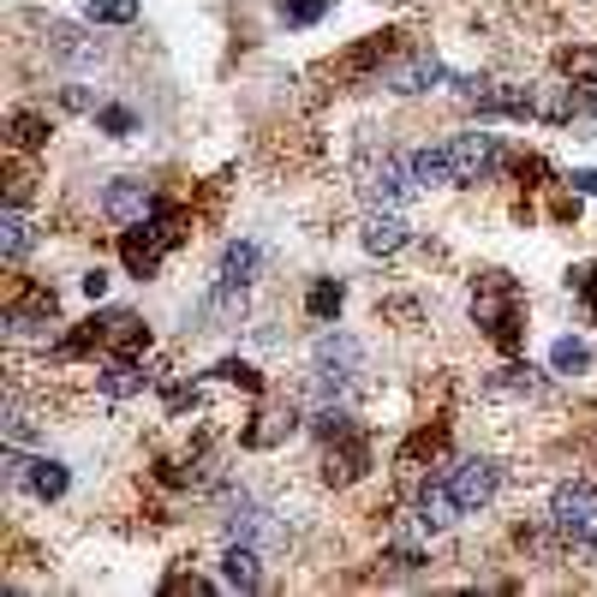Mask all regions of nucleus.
I'll use <instances>...</instances> for the list:
<instances>
[{
	"mask_svg": "<svg viewBox=\"0 0 597 597\" xmlns=\"http://www.w3.org/2000/svg\"><path fill=\"white\" fill-rule=\"evenodd\" d=\"M168 245H180V222H173V210H156V227H143V233H138V227H126L120 257H126V269H132L138 281H150Z\"/></svg>",
	"mask_w": 597,
	"mask_h": 597,
	"instance_id": "f03ea898",
	"label": "nucleus"
},
{
	"mask_svg": "<svg viewBox=\"0 0 597 597\" xmlns=\"http://www.w3.org/2000/svg\"><path fill=\"white\" fill-rule=\"evenodd\" d=\"M31 245H36V227H31V215L12 203V210L0 215V257H7V264H24V252H31Z\"/></svg>",
	"mask_w": 597,
	"mask_h": 597,
	"instance_id": "dca6fc26",
	"label": "nucleus"
},
{
	"mask_svg": "<svg viewBox=\"0 0 597 597\" xmlns=\"http://www.w3.org/2000/svg\"><path fill=\"white\" fill-rule=\"evenodd\" d=\"M49 329H54V294H36V299H24V305H12V311H7L12 341H42Z\"/></svg>",
	"mask_w": 597,
	"mask_h": 597,
	"instance_id": "f8f14e48",
	"label": "nucleus"
},
{
	"mask_svg": "<svg viewBox=\"0 0 597 597\" xmlns=\"http://www.w3.org/2000/svg\"><path fill=\"white\" fill-rule=\"evenodd\" d=\"M460 514H466V508L455 502V490H448V484H425V490H418V502H413V520L425 532H448Z\"/></svg>",
	"mask_w": 597,
	"mask_h": 597,
	"instance_id": "9b49d317",
	"label": "nucleus"
},
{
	"mask_svg": "<svg viewBox=\"0 0 597 597\" xmlns=\"http://www.w3.org/2000/svg\"><path fill=\"white\" fill-rule=\"evenodd\" d=\"M215 376H222V383H239L245 395H257V388H264V376H257L252 365H239V359H222V365H215Z\"/></svg>",
	"mask_w": 597,
	"mask_h": 597,
	"instance_id": "c85d7f7f",
	"label": "nucleus"
},
{
	"mask_svg": "<svg viewBox=\"0 0 597 597\" xmlns=\"http://www.w3.org/2000/svg\"><path fill=\"white\" fill-rule=\"evenodd\" d=\"M138 0H90V7H84V19L90 24H132L138 19Z\"/></svg>",
	"mask_w": 597,
	"mask_h": 597,
	"instance_id": "393cba45",
	"label": "nucleus"
},
{
	"mask_svg": "<svg viewBox=\"0 0 597 597\" xmlns=\"http://www.w3.org/2000/svg\"><path fill=\"white\" fill-rule=\"evenodd\" d=\"M436 78H448L436 54H413V61H395V66L383 72V84H388L395 96H418V90H430Z\"/></svg>",
	"mask_w": 597,
	"mask_h": 597,
	"instance_id": "9d476101",
	"label": "nucleus"
},
{
	"mask_svg": "<svg viewBox=\"0 0 597 597\" xmlns=\"http://www.w3.org/2000/svg\"><path fill=\"white\" fill-rule=\"evenodd\" d=\"M406 239H413V227H406L401 210H371L365 222H359V245H365L371 257H395V252H406Z\"/></svg>",
	"mask_w": 597,
	"mask_h": 597,
	"instance_id": "6e6552de",
	"label": "nucleus"
},
{
	"mask_svg": "<svg viewBox=\"0 0 597 597\" xmlns=\"http://www.w3.org/2000/svg\"><path fill=\"white\" fill-rule=\"evenodd\" d=\"M222 579H227L233 591H257V586H264V556H257V544L233 537L227 556H222Z\"/></svg>",
	"mask_w": 597,
	"mask_h": 597,
	"instance_id": "ddd939ff",
	"label": "nucleus"
},
{
	"mask_svg": "<svg viewBox=\"0 0 597 597\" xmlns=\"http://www.w3.org/2000/svg\"><path fill=\"white\" fill-rule=\"evenodd\" d=\"M102 294H108V275L90 269V275H84V299H102Z\"/></svg>",
	"mask_w": 597,
	"mask_h": 597,
	"instance_id": "f704fd0d",
	"label": "nucleus"
},
{
	"mask_svg": "<svg viewBox=\"0 0 597 597\" xmlns=\"http://www.w3.org/2000/svg\"><path fill=\"white\" fill-rule=\"evenodd\" d=\"M532 114L537 120H556V126H574L579 120V90L574 84H532Z\"/></svg>",
	"mask_w": 597,
	"mask_h": 597,
	"instance_id": "4468645a",
	"label": "nucleus"
},
{
	"mask_svg": "<svg viewBox=\"0 0 597 597\" xmlns=\"http://www.w3.org/2000/svg\"><path fill=\"white\" fill-rule=\"evenodd\" d=\"M329 12V0H281V19L287 24H317Z\"/></svg>",
	"mask_w": 597,
	"mask_h": 597,
	"instance_id": "c756f323",
	"label": "nucleus"
},
{
	"mask_svg": "<svg viewBox=\"0 0 597 597\" xmlns=\"http://www.w3.org/2000/svg\"><path fill=\"white\" fill-rule=\"evenodd\" d=\"M150 210H156V198H150V185H143V180H114L108 192H102V215L120 222V227H138Z\"/></svg>",
	"mask_w": 597,
	"mask_h": 597,
	"instance_id": "1a4fd4ad",
	"label": "nucleus"
},
{
	"mask_svg": "<svg viewBox=\"0 0 597 597\" xmlns=\"http://www.w3.org/2000/svg\"><path fill=\"white\" fill-rule=\"evenodd\" d=\"M406 168H413V180H418V185H455L443 143H436V150H413V156H406Z\"/></svg>",
	"mask_w": 597,
	"mask_h": 597,
	"instance_id": "4be33fe9",
	"label": "nucleus"
},
{
	"mask_svg": "<svg viewBox=\"0 0 597 597\" xmlns=\"http://www.w3.org/2000/svg\"><path fill=\"white\" fill-rule=\"evenodd\" d=\"M341 281H317L311 287V299H305V311H311L317 317V323H329V317H341Z\"/></svg>",
	"mask_w": 597,
	"mask_h": 597,
	"instance_id": "a878e982",
	"label": "nucleus"
},
{
	"mask_svg": "<svg viewBox=\"0 0 597 597\" xmlns=\"http://www.w3.org/2000/svg\"><path fill=\"white\" fill-rule=\"evenodd\" d=\"M102 395H108V401H132V395H143V371L132 365V359H114V365L102 371Z\"/></svg>",
	"mask_w": 597,
	"mask_h": 597,
	"instance_id": "412c9836",
	"label": "nucleus"
},
{
	"mask_svg": "<svg viewBox=\"0 0 597 597\" xmlns=\"http://www.w3.org/2000/svg\"><path fill=\"white\" fill-rule=\"evenodd\" d=\"M257 264H264V252H257L252 239H233L222 252V281L227 287H252L257 281Z\"/></svg>",
	"mask_w": 597,
	"mask_h": 597,
	"instance_id": "a211bd4d",
	"label": "nucleus"
},
{
	"mask_svg": "<svg viewBox=\"0 0 597 597\" xmlns=\"http://www.w3.org/2000/svg\"><path fill=\"white\" fill-rule=\"evenodd\" d=\"M102 341L120 347V353H138V347L150 341V334L138 329V317H132V311H114V317H102Z\"/></svg>",
	"mask_w": 597,
	"mask_h": 597,
	"instance_id": "5701e85b",
	"label": "nucleus"
},
{
	"mask_svg": "<svg viewBox=\"0 0 597 597\" xmlns=\"http://www.w3.org/2000/svg\"><path fill=\"white\" fill-rule=\"evenodd\" d=\"M49 49L61 54L66 66H96V61H102L96 36H78V31H72V24H54V31H49Z\"/></svg>",
	"mask_w": 597,
	"mask_h": 597,
	"instance_id": "aec40b11",
	"label": "nucleus"
},
{
	"mask_svg": "<svg viewBox=\"0 0 597 597\" xmlns=\"http://www.w3.org/2000/svg\"><path fill=\"white\" fill-rule=\"evenodd\" d=\"M12 138H19L24 150H36V143H42V120H36V114H19V120H12Z\"/></svg>",
	"mask_w": 597,
	"mask_h": 597,
	"instance_id": "473e14b6",
	"label": "nucleus"
},
{
	"mask_svg": "<svg viewBox=\"0 0 597 597\" xmlns=\"http://www.w3.org/2000/svg\"><path fill=\"white\" fill-rule=\"evenodd\" d=\"M7 436H12V443H31V436H36V425H31V413H24L19 401H7Z\"/></svg>",
	"mask_w": 597,
	"mask_h": 597,
	"instance_id": "2f4dec72",
	"label": "nucleus"
},
{
	"mask_svg": "<svg viewBox=\"0 0 597 597\" xmlns=\"http://www.w3.org/2000/svg\"><path fill=\"white\" fill-rule=\"evenodd\" d=\"M96 126H102L108 138H126V132H138V114L120 108V102H108V108H96Z\"/></svg>",
	"mask_w": 597,
	"mask_h": 597,
	"instance_id": "cd10ccee",
	"label": "nucleus"
},
{
	"mask_svg": "<svg viewBox=\"0 0 597 597\" xmlns=\"http://www.w3.org/2000/svg\"><path fill=\"white\" fill-rule=\"evenodd\" d=\"M448 490H455V502L466 508V514H478V508L497 502V490H502V466H497V460H484V455H466V460H455V472H448Z\"/></svg>",
	"mask_w": 597,
	"mask_h": 597,
	"instance_id": "20e7f679",
	"label": "nucleus"
},
{
	"mask_svg": "<svg viewBox=\"0 0 597 597\" xmlns=\"http://www.w3.org/2000/svg\"><path fill=\"white\" fill-rule=\"evenodd\" d=\"M567 287H574V294L591 305V317H597V264H579V269H567Z\"/></svg>",
	"mask_w": 597,
	"mask_h": 597,
	"instance_id": "7c9ffc66",
	"label": "nucleus"
},
{
	"mask_svg": "<svg viewBox=\"0 0 597 597\" xmlns=\"http://www.w3.org/2000/svg\"><path fill=\"white\" fill-rule=\"evenodd\" d=\"M567 180H574V192L597 198V168H574V173H567Z\"/></svg>",
	"mask_w": 597,
	"mask_h": 597,
	"instance_id": "72a5a7b5",
	"label": "nucleus"
},
{
	"mask_svg": "<svg viewBox=\"0 0 597 597\" xmlns=\"http://www.w3.org/2000/svg\"><path fill=\"white\" fill-rule=\"evenodd\" d=\"M472 317L497 347H514L520 341V294H514V281H508V275H484L478 294H472Z\"/></svg>",
	"mask_w": 597,
	"mask_h": 597,
	"instance_id": "f257e3e1",
	"label": "nucleus"
},
{
	"mask_svg": "<svg viewBox=\"0 0 597 597\" xmlns=\"http://www.w3.org/2000/svg\"><path fill=\"white\" fill-rule=\"evenodd\" d=\"M198 317H203L210 329H227V323H239V317H245V287H227V281H215Z\"/></svg>",
	"mask_w": 597,
	"mask_h": 597,
	"instance_id": "f3484780",
	"label": "nucleus"
},
{
	"mask_svg": "<svg viewBox=\"0 0 597 597\" xmlns=\"http://www.w3.org/2000/svg\"><path fill=\"white\" fill-rule=\"evenodd\" d=\"M597 520V484L591 478H567V484H556V497H550V526H556L562 537H579Z\"/></svg>",
	"mask_w": 597,
	"mask_h": 597,
	"instance_id": "423d86ee",
	"label": "nucleus"
},
{
	"mask_svg": "<svg viewBox=\"0 0 597 597\" xmlns=\"http://www.w3.org/2000/svg\"><path fill=\"white\" fill-rule=\"evenodd\" d=\"M443 150H448V173H455V185L490 180L497 162H502V150H497V138H490V132H455Z\"/></svg>",
	"mask_w": 597,
	"mask_h": 597,
	"instance_id": "7ed1b4c3",
	"label": "nucleus"
},
{
	"mask_svg": "<svg viewBox=\"0 0 597 597\" xmlns=\"http://www.w3.org/2000/svg\"><path fill=\"white\" fill-rule=\"evenodd\" d=\"M550 365L567 371V376H579V371H591V347L574 341V334H562V341H550Z\"/></svg>",
	"mask_w": 597,
	"mask_h": 597,
	"instance_id": "b1692460",
	"label": "nucleus"
},
{
	"mask_svg": "<svg viewBox=\"0 0 597 597\" xmlns=\"http://www.w3.org/2000/svg\"><path fill=\"white\" fill-rule=\"evenodd\" d=\"M484 388L497 401H537V395H544V376L526 371V365H502V371H490Z\"/></svg>",
	"mask_w": 597,
	"mask_h": 597,
	"instance_id": "2eb2a0df",
	"label": "nucleus"
},
{
	"mask_svg": "<svg viewBox=\"0 0 597 597\" xmlns=\"http://www.w3.org/2000/svg\"><path fill=\"white\" fill-rule=\"evenodd\" d=\"M311 365H317V383H353L359 371H365V347L353 341V334H323V341L311 347Z\"/></svg>",
	"mask_w": 597,
	"mask_h": 597,
	"instance_id": "0eeeda50",
	"label": "nucleus"
},
{
	"mask_svg": "<svg viewBox=\"0 0 597 597\" xmlns=\"http://www.w3.org/2000/svg\"><path fill=\"white\" fill-rule=\"evenodd\" d=\"M24 490H31L36 502H61L72 490V472L61 460H31V478H24Z\"/></svg>",
	"mask_w": 597,
	"mask_h": 597,
	"instance_id": "6ab92c4d",
	"label": "nucleus"
},
{
	"mask_svg": "<svg viewBox=\"0 0 597 597\" xmlns=\"http://www.w3.org/2000/svg\"><path fill=\"white\" fill-rule=\"evenodd\" d=\"M294 425H299L294 413H264V425H252V430H245V443H252V448H269V443H281V436L294 430Z\"/></svg>",
	"mask_w": 597,
	"mask_h": 597,
	"instance_id": "bb28decb",
	"label": "nucleus"
},
{
	"mask_svg": "<svg viewBox=\"0 0 597 597\" xmlns=\"http://www.w3.org/2000/svg\"><path fill=\"white\" fill-rule=\"evenodd\" d=\"M359 192H365L371 210H401V203L418 192V180H413V168H406L401 156H383V162H371V168H365Z\"/></svg>",
	"mask_w": 597,
	"mask_h": 597,
	"instance_id": "39448f33",
	"label": "nucleus"
}]
</instances>
